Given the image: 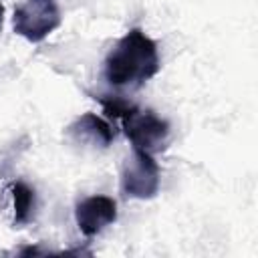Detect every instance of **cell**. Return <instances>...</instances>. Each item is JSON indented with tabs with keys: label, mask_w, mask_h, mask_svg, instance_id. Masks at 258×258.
I'll return each instance as SVG.
<instances>
[{
	"label": "cell",
	"mask_w": 258,
	"mask_h": 258,
	"mask_svg": "<svg viewBox=\"0 0 258 258\" xmlns=\"http://www.w3.org/2000/svg\"><path fill=\"white\" fill-rule=\"evenodd\" d=\"M161 69L155 40H151L141 28H131L109 50L103 75L113 87L137 89L153 79Z\"/></svg>",
	"instance_id": "cell-1"
},
{
	"label": "cell",
	"mask_w": 258,
	"mask_h": 258,
	"mask_svg": "<svg viewBox=\"0 0 258 258\" xmlns=\"http://www.w3.org/2000/svg\"><path fill=\"white\" fill-rule=\"evenodd\" d=\"M119 121L133 149L155 153L161 151L169 139V123L155 115L151 109H139L133 105Z\"/></svg>",
	"instance_id": "cell-2"
},
{
	"label": "cell",
	"mask_w": 258,
	"mask_h": 258,
	"mask_svg": "<svg viewBox=\"0 0 258 258\" xmlns=\"http://www.w3.org/2000/svg\"><path fill=\"white\" fill-rule=\"evenodd\" d=\"M60 8L56 0H24L14 8V32L30 42L44 40L60 26Z\"/></svg>",
	"instance_id": "cell-3"
},
{
	"label": "cell",
	"mask_w": 258,
	"mask_h": 258,
	"mask_svg": "<svg viewBox=\"0 0 258 258\" xmlns=\"http://www.w3.org/2000/svg\"><path fill=\"white\" fill-rule=\"evenodd\" d=\"M159 165L153 153L133 149L121 171V191L127 198L149 200L159 191Z\"/></svg>",
	"instance_id": "cell-4"
},
{
	"label": "cell",
	"mask_w": 258,
	"mask_h": 258,
	"mask_svg": "<svg viewBox=\"0 0 258 258\" xmlns=\"http://www.w3.org/2000/svg\"><path fill=\"white\" fill-rule=\"evenodd\" d=\"M75 220L81 234L93 238L117 220V202L109 196L83 198L75 208Z\"/></svg>",
	"instance_id": "cell-5"
},
{
	"label": "cell",
	"mask_w": 258,
	"mask_h": 258,
	"mask_svg": "<svg viewBox=\"0 0 258 258\" xmlns=\"http://www.w3.org/2000/svg\"><path fill=\"white\" fill-rule=\"evenodd\" d=\"M67 135L75 143H81V145L107 147L115 139V127L107 119H103L95 113H85L69 125Z\"/></svg>",
	"instance_id": "cell-6"
},
{
	"label": "cell",
	"mask_w": 258,
	"mask_h": 258,
	"mask_svg": "<svg viewBox=\"0 0 258 258\" xmlns=\"http://www.w3.org/2000/svg\"><path fill=\"white\" fill-rule=\"evenodd\" d=\"M10 196H12V210H14V224L24 226L30 222L36 210V194L34 189L24 181H12L10 183Z\"/></svg>",
	"instance_id": "cell-7"
},
{
	"label": "cell",
	"mask_w": 258,
	"mask_h": 258,
	"mask_svg": "<svg viewBox=\"0 0 258 258\" xmlns=\"http://www.w3.org/2000/svg\"><path fill=\"white\" fill-rule=\"evenodd\" d=\"M2 18H4V6L0 4V24H2Z\"/></svg>",
	"instance_id": "cell-8"
}]
</instances>
